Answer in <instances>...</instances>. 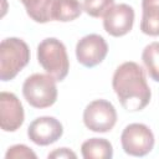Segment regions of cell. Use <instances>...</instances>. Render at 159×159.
Here are the masks:
<instances>
[{
    "label": "cell",
    "mask_w": 159,
    "mask_h": 159,
    "mask_svg": "<svg viewBox=\"0 0 159 159\" xmlns=\"http://www.w3.org/2000/svg\"><path fill=\"white\" fill-rule=\"evenodd\" d=\"M112 87L119 103L128 112L142 111L150 102L152 92L144 70L133 61L123 62L116 68Z\"/></svg>",
    "instance_id": "1"
},
{
    "label": "cell",
    "mask_w": 159,
    "mask_h": 159,
    "mask_svg": "<svg viewBox=\"0 0 159 159\" xmlns=\"http://www.w3.org/2000/svg\"><path fill=\"white\" fill-rule=\"evenodd\" d=\"M37 61L57 82L63 81L70 70V61L63 42L55 37L42 40L37 46Z\"/></svg>",
    "instance_id": "2"
},
{
    "label": "cell",
    "mask_w": 159,
    "mask_h": 159,
    "mask_svg": "<svg viewBox=\"0 0 159 159\" xmlns=\"http://www.w3.org/2000/svg\"><path fill=\"white\" fill-rule=\"evenodd\" d=\"M30 48L19 37L4 39L0 43V80L11 81L29 63Z\"/></svg>",
    "instance_id": "3"
},
{
    "label": "cell",
    "mask_w": 159,
    "mask_h": 159,
    "mask_svg": "<svg viewBox=\"0 0 159 159\" xmlns=\"http://www.w3.org/2000/svg\"><path fill=\"white\" fill-rule=\"evenodd\" d=\"M56 80L43 73H34L29 76L22 84V94L27 103L37 109L48 108L57 101Z\"/></svg>",
    "instance_id": "4"
},
{
    "label": "cell",
    "mask_w": 159,
    "mask_h": 159,
    "mask_svg": "<svg viewBox=\"0 0 159 159\" xmlns=\"http://www.w3.org/2000/svg\"><path fill=\"white\" fill-rule=\"evenodd\" d=\"M154 134L152 129L143 123L128 124L120 134V144L128 155L144 157L154 148Z\"/></svg>",
    "instance_id": "5"
},
{
    "label": "cell",
    "mask_w": 159,
    "mask_h": 159,
    "mask_svg": "<svg viewBox=\"0 0 159 159\" xmlns=\"http://www.w3.org/2000/svg\"><path fill=\"white\" fill-rule=\"evenodd\" d=\"M83 123L86 128L96 133H107L117 123V111L106 99H94L83 111Z\"/></svg>",
    "instance_id": "6"
},
{
    "label": "cell",
    "mask_w": 159,
    "mask_h": 159,
    "mask_svg": "<svg viewBox=\"0 0 159 159\" xmlns=\"http://www.w3.org/2000/svg\"><path fill=\"white\" fill-rule=\"evenodd\" d=\"M108 53V45L106 40L97 34H89L78 40L76 45L77 61L87 67L92 68L99 65Z\"/></svg>",
    "instance_id": "7"
},
{
    "label": "cell",
    "mask_w": 159,
    "mask_h": 159,
    "mask_svg": "<svg viewBox=\"0 0 159 159\" xmlns=\"http://www.w3.org/2000/svg\"><path fill=\"white\" fill-rule=\"evenodd\" d=\"M63 134V127L55 117H39L34 119L27 128L29 139L36 145H50L57 142Z\"/></svg>",
    "instance_id": "8"
},
{
    "label": "cell",
    "mask_w": 159,
    "mask_h": 159,
    "mask_svg": "<svg viewBox=\"0 0 159 159\" xmlns=\"http://www.w3.org/2000/svg\"><path fill=\"white\" fill-rule=\"evenodd\" d=\"M134 24V10L128 4L113 5L103 16V27L113 37L127 35Z\"/></svg>",
    "instance_id": "9"
},
{
    "label": "cell",
    "mask_w": 159,
    "mask_h": 159,
    "mask_svg": "<svg viewBox=\"0 0 159 159\" xmlns=\"http://www.w3.org/2000/svg\"><path fill=\"white\" fill-rule=\"evenodd\" d=\"M25 119L20 99L11 92L0 93V125L4 132L17 130Z\"/></svg>",
    "instance_id": "10"
},
{
    "label": "cell",
    "mask_w": 159,
    "mask_h": 159,
    "mask_svg": "<svg viewBox=\"0 0 159 159\" xmlns=\"http://www.w3.org/2000/svg\"><path fill=\"white\" fill-rule=\"evenodd\" d=\"M140 30L149 36H159V0H142Z\"/></svg>",
    "instance_id": "11"
},
{
    "label": "cell",
    "mask_w": 159,
    "mask_h": 159,
    "mask_svg": "<svg viewBox=\"0 0 159 159\" xmlns=\"http://www.w3.org/2000/svg\"><path fill=\"white\" fill-rule=\"evenodd\" d=\"M81 153L84 159H111L113 147L104 138H89L82 143Z\"/></svg>",
    "instance_id": "12"
},
{
    "label": "cell",
    "mask_w": 159,
    "mask_h": 159,
    "mask_svg": "<svg viewBox=\"0 0 159 159\" xmlns=\"http://www.w3.org/2000/svg\"><path fill=\"white\" fill-rule=\"evenodd\" d=\"M27 15L36 22L46 24L48 21H53V6L56 0H20Z\"/></svg>",
    "instance_id": "13"
},
{
    "label": "cell",
    "mask_w": 159,
    "mask_h": 159,
    "mask_svg": "<svg viewBox=\"0 0 159 159\" xmlns=\"http://www.w3.org/2000/svg\"><path fill=\"white\" fill-rule=\"evenodd\" d=\"M83 5L78 0H56L52 17L55 21L68 22L81 16Z\"/></svg>",
    "instance_id": "14"
},
{
    "label": "cell",
    "mask_w": 159,
    "mask_h": 159,
    "mask_svg": "<svg viewBox=\"0 0 159 159\" xmlns=\"http://www.w3.org/2000/svg\"><path fill=\"white\" fill-rule=\"evenodd\" d=\"M142 61L149 77L155 82H159V42H152L144 47Z\"/></svg>",
    "instance_id": "15"
},
{
    "label": "cell",
    "mask_w": 159,
    "mask_h": 159,
    "mask_svg": "<svg viewBox=\"0 0 159 159\" xmlns=\"http://www.w3.org/2000/svg\"><path fill=\"white\" fill-rule=\"evenodd\" d=\"M114 5V0H83V11L92 17H103Z\"/></svg>",
    "instance_id": "16"
},
{
    "label": "cell",
    "mask_w": 159,
    "mask_h": 159,
    "mask_svg": "<svg viewBox=\"0 0 159 159\" xmlns=\"http://www.w3.org/2000/svg\"><path fill=\"white\" fill-rule=\"evenodd\" d=\"M6 159H19V158H32L36 159L37 155L25 144H15L10 147L5 154Z\"/></svg>",
    "instance_id": "17"
},
{
    "label": "cell",
    "mask_w": 159,
    "mask_h": 159,
    "mask_svg": "<svg viewBox=\"0 0 159 159\" xmlns=\"http://www.w3.org/2000/svg\"><path fill=\"white\" fill-rule=\"evenodd\" d=\"M47 158H55V159H68V158H77L76 153L70 150L68 148H57L53 152H51Z\"/></svg>",
    "instance_id": "18"
}]
</instances>
